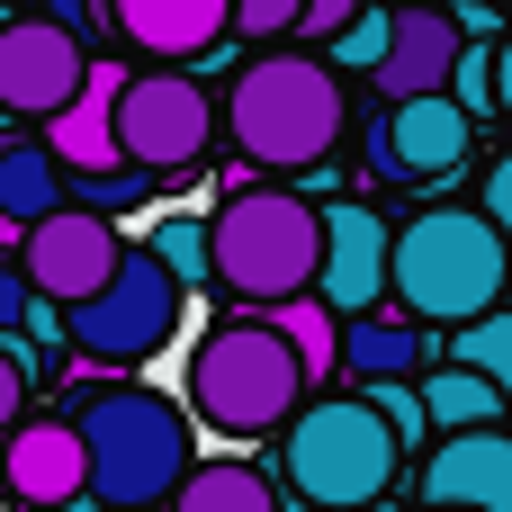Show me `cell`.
Listing matches in <instances>:
<instances>
[{
	"label": "cell",
	"instance_id": "25",
	"mask_svg": "<svg viewBox=\"0 0 512 512\" xmlns=\"http://www.w3.org/2000/svg\"><path fill=\"white\" fill-rule=\"evenodd\" d=\"M153 261L180 279V297L216 279V270H207V225H198V216H162V234H153Z\"/></svg>",
	"mask_w": 512,
	"mask_h": 512
},
{
	"label": "cell",
	"instance_id": "9",
	"mask_svg": "<svg viewBox=\"0 0 512 512\" xmlns=\"http://www.w3.org/2000/svg\"><path fill=\"white\" fill-rule=\"evenodd\" d=\"M117 261H126V243H117V225L108 216H81V207H54L45 225H27V261H18V279H27V297H45V306H90L108 279H117Z\"/></svg>",
	"mask_w": 512,
	"mask_h": 512
},
{
	"label": "cell",
	"instance_id": "2",
	"mask_svg": "<svg viewBox=\"0 0 512 512\" xmlns=\"http://www.w3.org/2000/svg\"><path fill=\"white\" fill-rule=\"evenodd\" d=\"M504 288H512V252L495 243V225L477 207H423L387 243V297H396V315L414 333L423 324L468 333V324H486L504 306Z\"/></svg>",
	"mask_w": 512,
	"mask_h": 512
},
{
	"label": "cell",
	"instance_id": "8",
	"mask_svg": "<svg viewBox=\"0 0 512 512\" xmlns=\"http://www.w3.org/2000/svg\"><path fill=\"white\" fill-rule=\"evenodd\" d=\"M216 135V108L189 72H126L117 90V162L162 180V171H189Z\"/></svg>",
	"mask_w": 512,
	"mask_h": 512
},
{
	"label": "cell",
	"instance_id": "6",
	"mask_svg": "<svg viewBox=\"0 0 512 512\" xmlns=\"http://www.w3.org/2000/svg\"><path fill=\"white\" fill-rule=\"evenodd\" d=\"M279 459H288V486L315 512H369L396 486V468H405V450H396V432L369 414V396H315V405L279 432Z\"/></svg>",
	"mask_w": 512,
	"mask_h": 512
},
{
	"label": "cell",
	"instance_id": "36",
	"mask_svg": "<svg viewBox=\"0 0 512 512\" xmlns=\"http://www.w3.org/2000/svg\"><path fill=\"white\" fill-rule=\"evenodd\" d=\"M504 306H512V288H504Z\"/></svg>",
	"mask_w": 512,
	"mask_h": 512
},
{
	"label": "cell",
	"instance_id": "35",
	"mask_svg": "<svg viewBox=\"0 0 512 512\" xmlns=\"http://www.w3.org/2000/svg\"><path fill=\"white\" fill-rule=\"evenodd\" d=\"M54 512H99V504H90V495H81V504H54Z\"/></svg>",
	"mask_w": 512,
	"mask_h": 512
},
{
	"label": "cell",
	"instance_id": "34",
	"mask_svg": "<svg viewBox=\"0 0 512 512\" xmlns=\"http://www.w3.org/2000/svg\"><path fill=\"white\" fill-rule=\"evenodd\" d=\"M495 108H504V117H512V36H504V45H495Z\"/></svg>",
	"mask_w": 512,
	"mask_h": 512
},
{
	"label": "cell",
	"instance_id": "7",
	"mask_svg": "<svg viewBox=\"0 0 512 512\" xmlns=\"http://www.w3.org/2000/svg\"><path fill=\"white\" fill-rule=\"evenodd\" d=\"M180 279L153 261V252H126L117 261V279L90 297V306H72L63 315V333H72V351L81 360H99V369H135V360H153L162 342H171V324H180Z\"/></svg>",
	"mask_w": 512,
	"mask_h": 512
},
{
	"label": "cell",
	"instance_id": "16",
	"mask_svg": "<svg viewBox=\"0 0 512 512\" xmlns=\"http://www.w3.org/2000/svg\"><path fill=\"white\" fill-rule=\"evenodd\" d=\"M117 90H126V63H90V72H81V99L45 126L54 171H81V180L126 171V162H117Z\"/></svg>",
	"mask_w": 512,
	"mask_h": 512
},
{
	"label": "cell",
	"instance_id": "3",
	"mask_svg": "<svg viewBox=\"0 0 512 512\" xmlns=\"http://www.w3.org/2000/svg\"><path fill=\"white\" fill-rule=\"evenodd\" d=\"M225 126H234L243 162H261V171H315V162L342 144L351 99H342V81L324 72V54H261V63L234 72Z\"/></svg>",
	"mask_w": 512,
	"mask_h": 512
},
{
	"label": "cell",
	"instance_id": "33",
	"mask_svg": "<svg viewBox=\"0 0 512 512\" xmlns=\"http://www.w3.org/2000/svg\"><path fill=\"white\" fill-rule=\"evenodd\" d=\"M27 306H36V297H27L18 261H0V333H18V324H27Z\"/></svg>",
	"mask_w": 512,
	"mask_h": 512
},
{
	"label": "cell",
	"instance_id": "13",
	"mask_svg": "<svg viewBox=\"0 0 512 512\" xmlns=\"http://www.w3.org/2000/svg\"><path fill=\"white\" fill-rule=\"evenodd\" d=\"M0 486H9V495H18L27 512L81 504V495H90V459H81V432H72L63 414H45V423L9 432V441H0Z\"/></svg>",
	"mask_w": 512,
	"mask_h": 512
},
{
	"label": "cell",
	"instance_id": "24",
	"mask_svg": "<svg viewBox=\"0 0 512 512\" xmlns=\"http://www.w3.org/2000/svg\"><path fill=\"white\" fill-rule=\"evenodd\" d=\"M387 27H396V9H351V27L333 36L324 72H333V81H342V72H378V63H387Z\"/></svg>",
	"mask_w": 512,
	"mask_h": 512
},
{
	"label": "cell",
	"instance_id": "32",
	"mask_svg": "<svg viewBox=\"0 0 512 512\" xmlns=\"http://www.w3.org/2000/svg\"><path fill=\"white\" fill-rule=\"evenodd\" d=\"M18 405H27V369H18V351H0V441L18 432Z\"/></svg>",
	"mask_w": 512,
	"mask_h": 512
},
{
	"label": "cell",
	"instance_id": "27",
	"mask_svg": "<svg viewBox=\"0 0 512 512\" xmlns=\"http://www.w3.org/2000/svg\"><path fill=\"white\" fill-rule=\"evenodd\" d=\"M369 414H378V423H387V432H396V450H405V441H414V432H423V396H414V387H405V378H387V387H378V396H369Z\"/></svg>",
	"mask_w": 512,
	"mask_h": 512
},
{
	"label": "cell",
	"instance_id": "12",
	"mask_svg": "<svg viewBox=\"0 0 512 512\" xmlns=\"http://www.w3.org/2000/svg\"><path fill=\"white\" fill-rule=\"evenodd\" d=\"M468 144H477V126H468L450 99L378 108V126H369V171H378L387 189H405V180H441V171L468 162Z\"/></svg>",
	"mask_w": 512,
	"mask_h": 512
},
{
	"label": "cell",
	"instance_id": "29",
	"mask_svg": "<svg viewBox=\"0 0 512 512\" xmlns=\"http://www.w3.org/2000/svg\"><path fill=\"white\" fill-rule=\"evenodd\" d=\"M144 198V171H108V180H81V216H108V207H135Z\"/></svg>",
	"mask_w": 512,
	"mask_h": 512
},
{
	"label": "cell",
	"instance_id": "26",
	"mask_svg": "<svg viewBox=\"0 0 512 512\" xmlns=\"http://www.w3.org/2000/svg\"><path fill=\"white\" fill-rule=\"evenodd\" d=\"M450 108L477 126L495 108V45H459V72H450Z\"/></svg>",
	"mask_w": 512,
	"mask_h": 512
},
{
	"label": "cell",
	"instance_id": "31",
	"mask_svg": "<svg viewBox=\"0 0 512 512\" xmlns=\"http://www.w3.org/2000/svg\"><path fill=\"white\" fill-rule=\"evenodd\" d=\"M351 27V0H297V36H315V45H333Z\"/></svg>",
	"mask_w": 512,
	"mask_h": 512
},
{
	"label": "cell",
	"instance_id": "18",
	"mask_svg": "<svg viewBox=\"0 0 512 512\" xmlns=\"http://www.w3.org/2000/svg\"><path fill=\"white\" fill-rule=\"evenodd\" d=\"M342 369H360V378H378V387H387V378H414V369H423V333L378 306V315L342 324Z\"/></svg>",
	"mask_w": 512,
	"mask_h": 512
},
{
	"label": "cell",
	"instance_id": "1",
	"mask_svg": "<svg viewBox=\"0 0 512 512\" xmlns=\"http://www.w3.org/2000/svg\"><path fill=\"white\" fill-rule=\"evenodd\" d=\"M81 459H90V504L99 512H171V495L189 486V414L153 387H90L72 414Z\"/></svg>",
	"mask_w": 512,
	"mask_h": 512
},
{
	"label": "cell",
	"instance_id": "15",
	"mask_svg": "<svg viewBox=\"0 0 512 512\" xmlns=\"http://www.w3.org/2000/svg\"><path fill=\"white\" fill-rule=\"evenodd\" d=\"M432 512H512V432H459L423 459Z\"/></svg>",
	"mask_w": 512,
	"mask_h": 512
},
{
	"label": "cell",
	"instance_id": "17",
	"mask_svg": "<svg viewBox=\"0 0 512 512\" xmlns=\"http://www.w3.org/2000/svg\"><path fill=\"white\" fill-rule=\"evenodd\" d=\"M117 27H126V45L189 63V54H216L234 36V9L225 0H117Z\"/></svg>",
	"mask_w": 512,
	"mask_h": 512
},
{
	"label": "cell",
	"instance_id": "4",
	"mask_svg": "<svg viewBox=\"0 0 512 512\" xmlns=\"http://www.w3.org/2000/svg\"><path fill=\"white\" fill-rule=\"evenodd\" d=\"M207 270H216V288H234L252 306L315 297V279H324V216L306 198H288V189H234L207 216Z\"/></svg>",
	"mask_w": 512,
	"mask_h": 512
},
{
	"label": "cell",
	"instance_id": "22",
	"mask_svg": "<svg viewBox=\"0 0 512 512\" xmlns=\"http://www.w3.org/2000/svg\"><path fill=\"white\" fill-rule=\"evenodd\" d=\"M261 324H270V333H279V342L297 351V369H306V387L342 369V324H333V315H324L315 297H288V306H270Z\"/></svg>",
	"mask_w": 512,
	"mask_h": 512
},
{
	"label": "cell",
	"instance_id": "5",
	"mask_svg": "<svg viewBox=\"0 0 512 512\" xmlns=\"http://www.w3.org/2000/svg\"><path fill=\"white\" fill-rule=\"evenodd\" d=\"M189 414L225 441H261V432H288L306 414V369L297 351L261 324V315H234L198 342L189 360Z\"/></svg>",
	"mask_w": 512,
	"mask_h": 512
},
{
	"label": "cell",
	"instance_id": "10",
	"mask_svg": "<svg viewBox=\"0 0 512 512\" xmlns=\"http://www.w3.org/2000/svg\"><path fill=\"white\" fill-rule=\"evenodd\" d=\"M81 72H90V54H81V36H63L54 18H9V27H0V108H9V117L54 126V117L81 99Z\"/></svg>",
	"mask_w": 512,
	"mask_h": 512
},
{
	"label": "cell",
	"instance_id": "19",
	"mask_svg": "<svg viewBox=\"0 0 512 512\" xmlns=\"http://www.w3.org/2000/svg\"><path fill=\"white\" fill-rule=\"evenodd\" d=\"M414 396H423V423H432L441 441H459V432H495V414H504V396H495L486 378L450 369V360H441V369H432Z\"/></svg>",
	"mask_w": 512,
	"mask_h": 512
},
{
	"label": "cell",
	"instance_id": "28",
	"mask_svg": "<svg viewBox=\"0 0 512 512\" xmlns=\"http://www.w3.org/2000/svg\"><path fill=\"white\" fill-rule=\"evenodd\" d=\"M477 216L495 225V243L512 252V153H495V162H486V189H477Z\"/></svg>",
	"mask_w": 512,
	"mask_h": 512
},
{
	"label": "cell",
	"instance_id": "21",
	"mask_svg": "<svg viewBox=\"0 0 512 512\" xmlns=\"http://www.w3.org/2000/svg\"><path fill=\"white\" fill-rule=\"evenodd\" d=\"M171 512H279V495H270V477L252 459H207V468H189Z\"/></svg>",
	"mask_w": 512,
	"mask_h": 512
},
{
	"label": "cell",
	"instance_id": "30",
	"mask_svg": "<svg viewBox=\"0 0 512 512\" xmlns=\"http://www.w3.org/2000/svg\"><path fill=\"white\" fill-rule=\"evenodd\" d=\"M234 27H243V36H288V27H297V0H243Z\"/></svg>",
	"mask_w": 512,
	"mask_h": 512
},
{
	"label": "cell",
	"instance_id": "14",
	"mask_svg": "<svg viewBox=\"0 0 512 512\" xmlns=\"http://www.w3.org/2000/svg\"><path fill=\"white\" fill-rule=\"evenodd\" d=\"M459 18L450 9H396L387 27V63H378V90L387 108H414V99H450V72H459Z\"/></svg>",
	"mask_w": 512,
	"mask_h": 512
},
{
	"label": "cell",
	"instance_id": "23",
	"mask_svg": "<svg viewBox=\"0 0 512 512\" xmlns=\"http://www.w3.org/2000/svg\"><path fill=\"white\" fill-rule=\"evenodd\" d=\"M450 369H468V378H486L495 396L512 405V306H495L486 324H468L459 342H450Z\"/></svg>",
	"mask_w": 512,
	"mask_h": 512
},
{
	"label": "cell",
	"instance_id": "11",
	"mask_svg": "<svg viewBox=\"0 0 512 512\" xmlns=\"http://www.w3.org/2000/svg\"><path fill=\"white\" fill-rule=\"evenodd\" d=\"M387 216H369V207H324V279H315V306L333 315V324H360V315H378L387 306Z\"/></svg>",
	"mask_w": 512,
	"mask_h": 512
},
{
	"label": "cell",
	"instance_id": "20",
	"mask_svg": "<svg viewBox=\"0 0 512 512\" xmlns=\"http://www.w3.org/2000/svg\"><path fill=\"white\" fill-rule=\"evenodd\" d=\"M63 207V171H54V153L45 144H0V216L27 234V225H45Z\"/></svg>",
	"mask_w": 512,
	"mask_h": 512
}]
</instances>
